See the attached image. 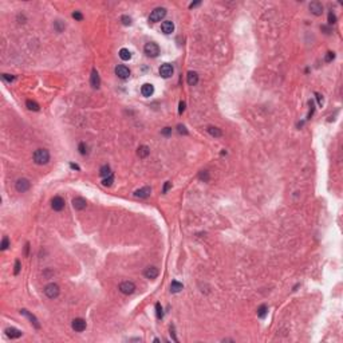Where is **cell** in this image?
Returning a JSON list of instances; mask_svg holds the SVG:
<instances>
[{"label": "cell", "mask_w": 343, "mask_h": 343, "mask_svg": "<svg viewBox=\"0 0 343 343\" xmlns=\"http://www.w3.org/2000/svg\"><path fill=\"white\" fill-rule=\"evenodd\" d=\"M34 161L38 165H46L50 161V151L47 149H38L34 153Z\"/></svg>", "instance_id": "6da1fadb"}, {"label": "cell", "mask_w": 343, "mask_h": 343, "mask_svg": "<svg viewBox=\"0 0 343 343\" xmlns=\"http://www.w3.org/2000/svg\"><path fill=\"white\" fill-rule=\"evenodd\" d=\"M165 15H166V10L164 7H158V8H154L151 11V14L149 16V21L151 23H157V21H161V19H164Z\"/></svg>", "instance_id": "7a4b0ae2"}, {"label": "cell", "mask_w": 343, "mask_h": 343, "mask_svg": "<svg viewBox=\"0 0 343 343\" xmlns=\"http://www.w3.org/2000/svg\"><path fill=\"white\" fill-rule=\"evenodd\" d=\"M144 51H145V54L150 56V58H155L158 54H160V47H158V44L157 43H154V42H149V43H146L145 44V47H144Z\"/></svg>", "instance_id": "3957f363"}, {"label": "cell", "mask_w": 343, "mask_h": 343, "mask_svg": "<svg viewBox=\"0 0 343 343\" xmlns=\"http://www.w3.org/2000/svg\"><path fill=\"white\" fill-rule=\"evenodd\" d=\"M44 293H46L47 298L50 299H55V298L59 295V286L55 283H50L44 287Z\"/></svg>", "instance_id": "277c9868"}, {"label": "cell", "mask_w": 343, "mask_h": 343, "mask_svg": "<svg viewBox=\"0 0 343 343\" xmlns=\"http://www.w3.org/2000/svg\"><path fill=\"white\" fill-rule=\"evenodd\" d=\"M119 291L125 293V295H131L136 291V286L133 282H123L119 284Z\"/></svg>", "instance_id": "5b68a950"}, {"label": "cell", "mask_w": 343, "mask_h": 343, "mask_svg": "<svg viewBox=\"0 0 343 343\" xmlns=\"http://www.w3.org/2000/svg\"><path fill=\"white\" fill-rule=\"evenodd\" d=\"M30 181L27 179H19L16 181V184H15V188L17 192H20V193H24V192H27V190L30 189Z\"/></svg>", "instance_id": "8992f818"}, {"label": "cell", "mask_w": 343, "mask_h": 343, "mask_svg": "<svg viewBox=\"0 0 343 343\" xmlns=\"http://www.w3.org/2000/svg\"><path fill=\"white\" fill-rule=\"evenodd\" d=\"M173 66L172 64H169V63H164L161 64V67H160V75H161L162 78H169V77H172L173 75Z\"/></svg>", "instance_id": "52a82bcc"}, {"label": "cell", "mask_w": 343, "mask_h": 343, "mask_svg": "<svg viewBox=\"0 0 343 343\" xmlns=\"http://www.w3.org/2000/svg\"><path fill=\"white\" fill-rule=\"evenodd\" d=\"M20 314H21V315H24L26 318H28V319H30V322H31V324H32V326H34L35 328H38V330L40 328V323H39V320H38V318H36V316H35V315H32L31 312H28V311H27V310H24V308H23V310H20Z\"/></svg>", "instance_id": "ba28073f"}, {"label": "cell", "mask_w": 343, "mask_h": 343, "mask_svg": "<svg viewBox=\"0 0 343 343\" xmlns=\"http://www.w3.org/2000/svg\"><path fill=\"white\" fill-rule=\"evenodd\" d=\"M115 74H117L118 78L126 79V78H129V75H130V70H129L126 66L119 64V66H117V67H115Z\"/></svg>", "instance_id": "9c48e42d"}, {"label": "cell", "mask_w": 343, "mask_h": 343, "mask_svg": "<svg viewBox=\"0 0 343 343\" xmlns=\"http://www.w3.org/2000/svg\"><path fill=\"white\" fill-rule=\"evenodd\" d=\"M310 11L311 14H314L315 16H320L323 14V6L320 2H312L310 3Z\"/></svg>", "instance_id": "30bf717a"}, {"label": "cell", "mask_w": 343, "mask_h": 343, "mask_svg": "<svg viewBox=\"0 0 343 343\" xmlns=\"http://www.w3.org/2000/svg\"><path fill=\"white\" fill-rule=\"evenodd\" d=\"M51 207L56 212L62 211V209L64 208V200L62 197H59V196H55V197L52 198V201H51Z\"/></svg>", "instance_id": "8fae6325"}, {"label": "cell", "mask_w": 343, "mask_h": 343, "mask_svg": "<svg viewBox=\"0 0 343 343\" xmlns=\"http://www.w3.org/2000/svg\"><path fill=\"white\" fill-rule=\"evenodd\" d=\"M71 326H73V328L77 332H82V331L86 330V322H84L82 318H77V319L73 320V324H71Z\"/></svg>", "instance_id": "7c38bea8"}, {"label": "cell", "mask_w": 343, "mask_h": 343, "mask_svg": "<svg viewBox=\"0 0 343 343\" xmlns=\"http://www.w3.org/2000/svg\"><path fill=\"white\" fill-rule=\"evenodd\" d=\"M21 332L20 330H17V328H15V327H8V328H6V335L8 336V338H11V339H17V338H20L21 336Z\"/></svg>", "instance_id": "4fadbf2b"}, {"label": "cell", "mask_w": 343, "mask_h": 343, "mask_svg": "<svg viewBox=\"0 0 343 343\" xmlns=\"http://www.w3.org/2000/svg\"><path fill=\"white\" fill-rule=\"evenodd\" d=\"M86 205H87V201L83 197H75L73 200V207L77 209V211H82V209L86 208Z\"/></svg>", "instance_id": "5bb4252c"}, {"label": "cell", "mask_w": 343, "mask_h": 343, "mask_svg": "<svg viewBox=\"0 0 343 343\" xmlns=\"http://www.w3.org/2000/svg\"><path fill=\"white\" fill-rule=\"evenodd\" d=\"M153 93H154V87H153V84L151 83H145L144 86L141 87V94L144 95V97H151L153 95Z\"/></svg>", "instance_id": "9a60e30c"}, {"label": "cell", "mask_w": 343, "mask_h": 343, "mask_svg": "<svg viewBox=\"0 0 343 343\" xmlns=\"http://www.w3.org/2000/svg\"><path fill=\"white\" fill-rule=\"evenodd\" d=\"M161 30L164 34H172L174 31V24H173L172 20H165L161 24Z\"/></svg>", "instance_id": "2e32d148"}, {"label": "cell", "mask_w": 343, "mask_h": 343, "mask_svg": "<svg viewBox=\"0 0 343 343\" xmlns=\"http://www.w3.org/2000/svg\"><path fill=\"white\" fill-rule=\"evenodd\" d=\"M151 192V189H150V186H144V188H141V189H138L134 192V196L138 198H146L150 194Z\"/></svg>", "instance_id": "e0dca14e"}, {"label": "cell", "mask_w": 343, "mask_h": 343, "mask_svg": "<svg viewBox=\"0 0 343 343\" xmlns=\"http://www.w3.org/2000/svg\"><path fill=\"white\" fill-rule=\"evenodd\" d=\"M186 81H188V84H190V86H196L198 83V74L194 73V71H189L188 75H186Z\"/></svg>", "instance_id": "ac0fdd59"}, {"label": "cell", "mask_w": 343, "mask_h": 343, "mask_svg": "<svg viewBox=\"0 0 343 343\" xmlns=\"http://www.w3.org/2000/svg\"><path fill=\"white\" fill-rule=\"evenodd\" d=\"M90 82H91V86L94 87V88H98V87L101 86V78H99V74L97 73V70H93Z\"/></svg>", "instance_id": "d6986e66"}, {"label": "cell", "mask_w": 343, "mask_h": 343, "mask_svg": "<svg viewBox=\"0 0 343 343\" xmlns=\"http://www.w3.org/2000/svg\"><path fill=\"white\" fill-rule=\"evenodd\" d=\"M158 268H155V267H148V268L145 269V272L144 275L146 276L148 279H155L158 276Z\"/></svg>", "instance_id": "ffe728a7"}, {"label": "cell", "mask_w": 343, "mask_h": 343, "mask_svg": "<svg viewBox=\"0 0 343 343\" xmlns=\"http://www.w3.org/2000/svg\"><path fill=\"white\" fill-rule=\"evenodd\" d=\"M149 153H150V150H149V148H148V146H146V145H142V146H140V148H138V151H137V154L140 155L141 158L148 157Z\"/></svg>", "instance_id": "44dd1931"}, {"label": "cell", "mask_w": 343, "mask_h": 343, "mask_svg": "<svg viewBox=\"0 0 343 343\" xmlns=\"http://www.w3.org/2000/svg\"><path fill=\"white\" fill-rule=\"evenodd\" d=\"M208 133L211 134L212 137H215V138H219L222 136V131L220 130L219 127H215V126H209L208 127Z\"/></svg>", "instance_id": "7402d4cb"}, {"label": "cell", "mask_w": 343, "mask_h": 343, "mask_svg": "<svg viewBox=\"0 0 343 343\" xmlns=\"http://www.w3.org/2000/svg\"><path fill=\"white\" fill-rule=\"evenodd\" d=\"M119 58H121L122 60H129L131 58V52L127 50V48H121L119 50Z\"/></svg>", "instance_id": "603a6c76"}, {"label": "cell", "mask_w": 343, "mask_h": 343, "mask_svg": "<svg viewBox=\"0 0 343 343\" xmlns=\"http://www.w3.org/2000/svg\"><path fill=\"white\" fill-rule=\"evenodd\" d=\"M181 289H182V284L180 282H177V280H173L172 284H170V291L177 293V292H180Z\"/></svg>", "instance_id": "cb8c5ba5"}, {"label": "cell", "mask_w": 343, "mask_h": 343, "mask_svg": "<svg viewBox=\"0 0 343 343\" xmlns=\"http://www.w3.org/2000/svg\"><path fill=\"white\" fill-rule=\"evenodd\" d=\"M267 314H268V307H267L265 304L260 306L259 310H257V316H259V318H261V319H264L265 316H267Z\"/></svg>", "instance_id": "d4e9b609"}, {"label": "cell", "mask_w": 343, "mask_h": 343, "mask_svg": "<svg viewBox=\"0 0 343 343\" xmlns=\"http://www.w3.org/2000/svg\"><path fill=\"white\" fill-rule=\"evenodd\" d=\"M99 174L103 177V179L111 174V170H110V166H109V165H103V166L99 169Z\"/></svg>", "instance_id": "484cf974"}, {"label": "cell", "mask_w": 343, "mask_h": 343, "mask_svg": "<svg viewBox=\"0 0 343 343\" xmlns=\"http://www.w3.org/2000/svg\"><path fill=\"white\" fill-rule=\"evenodd\" d=\"M26 106H27L30 110H32V111H38L39 110V105L35 101H31V99H28L27 102H26Z\"/></svg>", "instance_id": "4316f807"}, {"label": "cell", "mask_w": 343, "mask_h": 343, "mask_svg": "<svg viewBox=\"0 0 343 343\" xmlns=\"http://www.w3.org/2000/svg\"><path fill=\"white\" fill-rule=\"evenodd\" d=\"M113 182H114V176L113 174H110L107 177H105L103 181H102V185L103 186H111L113 185Z\"/></svg>", "instance_id": "83f0119b"}, {"label": "cell", "mask_w": 343, "mask_h": 343, "mask_svg": "<svg viewBox=\"0 0 343 343\" xmlns=\"http://www.w3.org/2000/svg\"><path fill=\"white\" fill-rule=\"evenodd\" d=\"M54 28H55L56 32H62V31L64 30V24L62 23L60 20H56L55 23H54Z\"/></svg>", "instance_id": "f1b7e54d"}, {"label": "cell", "mask_w": 343, "mask_h": 343, "mask_svg": "<svg viewBox=\"0 0 343 343\" xmlns=\"http://www.w3.org/2000/svg\"><path fill=\"white\" fill-rule=\"evenodd\" d=\"M155 312H157V318L158 319H162L164 318V311H162V307H161L160 303L155 304Z\"/></svg>", "instance_id": "f546056e"}, {"label": "cell", "mask_w": 343, "mask_h": 343, "mask_svg": "<svg viewBox=\"0 0 343 343\" xmlns=\"http://www.w3.org/2000/svg\"><path fill=\"white\" fill-rule=\"evenodd\" d=\"M198 177H200V180H202L204 182H208V181H209V173H208L207 170H202V172H200Z\"/></svg>", "instance_id": "4dcf8cb0"}, {"label": "cell", "mask_w": 343, "mask_h": 343, "mask_svg": "<svg viewBox=\"0 0 343 343\" xmlns=\"http://www.w3.org/2000/svg\"><path fill=\"white\" fill-rule=\"evenodd\" d=\"M121 21H122V24H125V26H130L131 24V17L127 16V15H123L121 17Z\"/></svg>", "instance_id": "1f68e13d"}, {"label": "cell", "mask_w": 343, "mask_h": 343, "mask_svg": "<svg viewBox=\"0 0 343 343\" xmlns=\"http://www.w3.org/2000/svg\"><path fill=\"white\" fill-rule=\"evenodd\" d=\"M8 245H10V240H8V237H4L3 241H2V245H0V249L4 251V249L8 248Z\"/></svg>", "instance_id": "d6a6232c"}, {"label": "cell", "mask_w": 343, "mask_h": 343, "mask_svg": "<svg viewBox=\"0 0 343 343\" xmlns=\"http://www.w3.org/2000/svg\"><path fill=\"white\" fill-rule=\"evenodd\" d=\"M2 78L4 79V81H7V82H12V81H15V77H14V75H10V74H3V75H2Z\"/></svg>", "instance_id": "836d02e7"}, {"label": "cell", "mask_w": 343, "mask_h": 343, "mask_svg": "<svg viewBox=\"0 0 343 343\" xmlns=\"http://www.w3.org/2000/svg\"><path fill=\"white\" fill-rule=\"evenodd\" d=\"M161 134L165 136V137H169L172 134V127H164L161 130Z\"/></svg>", "instance_id": "e575fe53"}, {"label": "cell", "mask_w": 343, "mask_h": 343, "mask_svg": "<svg viewBox=\"0 0 343 343\" xmlns=\"http://www.w3.org/2000/svg\"><path fill=\"white\" fill-rule=\"evenodd\" d=\"M328 23L330 24H335L336 23V16L332 14V12H330L328 14Z\"/></svg>", "instance_id": "d590c367"}, {"label": "cell", "mask_w": 343, "mask_h": 343, "mask_svg": "<svg viewBox=\"0 0 343 343\" xmlns=\"http://www.w3.org/2000/svg\"><path fill=\"white\" fill-rule=\"evenodd\" d=\"M177 130H179L180 134H184V136L188 134V130H186V127L182 126V125H179V126H177Z\"/></svg>", "instance_id": "8d00e7d4"}, {"label": "cell", "mask_w": 343, "mask_h": 343, "mask_svg": "<svg viewBox=\"0 0 343 343\" xmlns=\"http://www.w3.org/2000/svg\"><path fill=\"white\" fill-rule=\"evenodd\" d=\"M73 17H74L75 20H82L83 19V15L79 11H75V12H73Z\"/></svg>", "instance_id": "74e56055"}, {"label": "cell", "mask_w": 343, "mask_h": 343, "mask_svg": "<svg viewBox=\"0 0 343 343\" xmlns=\"http://www.w3.org/2000/svg\"><path fill=\"white\" fill-rule=\"evenodd\" d=\"M334 58H335V54H334V52H327V55H326V58H324V60L326 62H331V60H334Z\"/></svg>", "instance_id": "f35d334b"}, {"label": "cell", "mask_w": 343, "mask_h": 343, "mask_svg": "<svg viewBox=\"0 0 343 343\" xmlns=\"http://www.w3.org/2000/svg\"><path fill=\"white\" fill-rule=\"evenodd\" d=\"M79 153H81V154H83V155L87 153V150H86V146H84V144H83V142H81V144H79Z\"/></svg>", "instance_id": "ab89813d"}, {"label": "cell", "mask_w": 343, "mask_h": 343, "mask_svg": "<svg viewBox=\"0 0 343 343\" xmlns=\"http://www.w3.org/2000/svg\"><path fill=\"white\" fill-rule=\"evenodd\" d=\"M19 272H20V261H19V260H16V261H15V269H14V274H15V275H17Z\"/></svg>", "instance_id": "60d3db41"}, {"label": "cell", "mask_w": 343, "mask_h": 343, "mask_svg": "<svg viewBox=\"0 0 343 343\" xmlns=\"http://www.w3.org/2000/svg\"><path fill=\"white\" fill-rule=\"evenodd\" d=\"M184 110H185V102L181 101V102H180V107H179V113L182 114V113H184Z\"/></svg>", "instance_id": "b9f144b4"}, {"label": "cell", "mask_w": 343, "mask_h": 343, "mask_svg": "<svg viewBox=\"0 0 343 343\" xmlns=\"http://www.w3.org/2000/svg\"><path fill=\"white\" fill-rule=\"evenodd\" d=\"M170 186H172V182L166 181V184H165V186H164V190H162V192H164V193H166L168 190H169V188H170Z\"/></svg>", "instance_id": "7bdbcfd3"}, {"label": "cell", "mask_w": 343, "mask_h": 343, "mask_svg": "<svg viewBox=\"0 0 343 343\" xmlns=\"http://www.w3.org/2000/svg\"><path fill=\"white\" fill-rule=\"evenodd\" d=\"M316 98H318V103H319V106H322V103H323V101H322V95H319L318 93H316Z\"/></svg>", "instance_id": "ee69618b"}, {"label": "cell", "mask_w": 343, "mask_h": 343, "mask_svg": "<svg viewBox=\"0 0 343 343\" xmlns=\"http://www.w3.org/2000/svg\"><path fill=\"white\" fill-rule=\"evenodd\" d=\"M28 249H30V244L27 243V244H26V248H24V255L26 256H28Z\"/></svg>", "instance_id": "f6af8a7d"}, {"label": "cell", "mask_w": 343, "mask_h": 343, "mask_svg": "<svg viewBox=\"0 0 343 343\" xmlns=\"http://www.w3.org/2000/svg\"><path fill=\"white\" fill-rule=\"evenodd\" d=\"M197 6H200V2H194V3L190 4L189 7H190V8H193V7H197Z\"/></svg>", "instance_id": "bcb514c9"}, {"label": "cell", "mask_w": 343, "mask_h": 343, "mask_svg": "<svg viewBox=\"0 0 343 343\" xmlns=\"http://www.w3.org/2000/svg\"><path fill=\"white\" fill-rule=\"evenodd\" d=\"M70 166L73 168V169H77V170H79V166H78V165H75V164H70Z\"/></svg>", "instance_id": "7dc6e473"}]
</instances>
